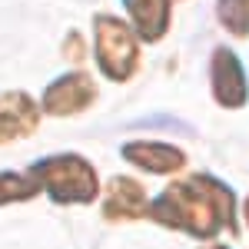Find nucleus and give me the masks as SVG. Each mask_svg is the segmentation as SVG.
Returning <instances> with one entry per match:
<instances>
[{"instance_id":"f257e3e1","label":"nucleus","mask_w":249,"mask_h":249,"mask_svg":"<svg viewBox=\"0 0 249 249\" xmlns=\"http://www.w3.org/2000/svg\"><path fill=\"white\" fill-rule=\"evenodd\" d=\"M150 216L163 226L186 230L199 239H210L223 226L232 223V190L213 176H193L186 183H176L160 193L150 203Z\"/></svg>"},{"instance_id":"f03ea898","label":"nucleus","mask_w":249,"mask_h":249,"mask_svg":"<svg viewBox=\"0 0 249 249\" xmlns=\"http://www.w3.org/2000/svg\"><path fill=\"white\" fill-rule=\"evenodd\" d=\"M30 176L37 186L50 193L57 203H90L96 196V173L87 160L73 153L63 156H47L30 166Z\"/></svg>"},{"instance_id":"7ed1b4c3","label":"nucleus","mask_w":249,"mask_h":249,"mask_svg":"<svg viewBox=\"0 0 249 249\" xmlns=\"http://www.w3.org/2000/svg\"><path fill=\"white\" fill-rule=\"evenodd\" d=\"M96 30V63L110 80H130L140 63V47H136V34L123 23L120 17L100 14L93 20Z\"/></svg>"},{"instance_id":"20e7f679","label":"nucleus","mask_w":249,"mask_h":249,"mask_svg":"<svg viewBox=\"0 0 249 249\" xmlns=\"http://www.w3.org/2000/svg\"><path fill=\"white\" fill-rule=\"evenodd\" d=\"M210 77H213V96H216V103L236 110V107H243L249 100L246 70H243V63H239V57H236L232 50L219 47V50L213 53Z\"/></svg>"},{"instance_id":"39448f33","label":"nucleus","mask_w":249,"mask_h":249,"mask_svg":"<svg viewBox=\"0 0 249 249\" xmlns=\"http://www.w3.org/2000/svg\"><path fill=\"white\" fill-rule=\"evenodd\" d=\"M96 96V87L87 73H67V77L53 80L43 90V110L53 116H70L80 113L83 107H90Z\"/></svg>"},{"instance_id":"423d86ee","label":"nucleus","mask_w":249,"mask_h":249,"mask_svg":"<svg viewBox=\"0 0 249 249\" xmlns=\"http://www.w3.org/2000/svg\"><path fill=\"white\" fill-rule=\"evenodd\" d=\"M37 126V107L34 100L20 90L0 96V143L7 140H20Z\"/></svg>"},{"instance_id":"0eeeda50","label":"nucleus","mask_w":249,"mask_h":249,"mask_svg":"<svg viewBox=\"0 0 249 249\" xmlns=\"http://www.w3.org/2000/svg\"><path fill=\"white\" fill-rule=\"evenodd\" d=\"M123 156H126L130 163H136V166L150 170V173H176L183 163H186L183 150H176V146H170V143H156V140L126 143V146H123Z\"/></svg>"},{"instance_id":"6e6552de","label":"nucleus","mask_w":249,"mask_h":249,"mask_svg":"<svg viewBox=\"0 0 249 249\" xmlns=\"http://www.w3.org/2000/svg\"><path fill=\"white\" fill-rule=\"evenodd\" d=\"M126 14L133 20V34L143 40H160L170 23V0H123Z\"/></svg>"},{"instance_id":"1a4fd4ad","label":"nucleus","mask_w":249,"mask_h":249,"mask_svg":"<svg viewBox=\"0 0 249 249\" xmlns=\"http://www.w3.org/2000/svg\"><path fill=\"white\" fill-rule=\"evenodd\" d=\"M143 206H146V199H143V186L136 179L116 176L110 183V196H107V206H103V213L110 219H133L143 213Z\"/></svg>"},{"instance_id":"9d476101","label":"nucleus","mask_w":249,"mask_h":249,"mask_svg":"<svg viewBox=\"0 0 249 249\" xmlns=\"http://www.w3.org/2000/svg\"><path fill=\"white\" fill-rule=\"evenodd\" d=\"M216 17L232 37H249V0H219Z\"/></svg>"},{"instance_id":"9b49d317","label":"nucleus","mask_w":249,"mask_h":249,"mask_svg":"<svg viewBox=\"0 0 249 249\" xmlns=\"http://www.w3.org/2000/svg\"><path fill=\"white\" fill-rule=\"evenodd\" d=\"M37 190H40V186H37L34 176L0 173V206H3V203H17V199H30Z\"/></svg>"},{"instance_id":"f8f14e48","label":"nucleus","mask_w":249,"mask_h":249,"mask_svg":"<svg viewBox=\"0 0 249 249\" xmlns=\"http://www.w3.org/2000/svg\"><path fill=\"white\" fill-rule=\"evenodd\" d=\"M67 50H70V60H80V37H77V34L70 37V43H67Z\"/></svg>"},{"instance_id":"ddd939ff","label":"nucleus","mask_w":249,"mask_h":249,"mask_svg":"<svg viewBox=\"0 0 249 249\" xmlns=\"http://www.w3.org/2000/svg\"><path fill=\"white\" fill-rule=\"evenodd\" d=\"M206 249H226V246H206Z\"/></svg>"},{"instance_id":"4468645a","label":"nucleus","mask_w":249,"mask_h":249,"mask_svg":"<svg viewBox=\"0 0 249 249\" xmlns=\"http://www.w3.org/2000/svg\"><path fill=\"white\" fill-rule=\"evenodd\" d=\"M246 219H249V199H246Z\"/></svg>"}]
</instances>
